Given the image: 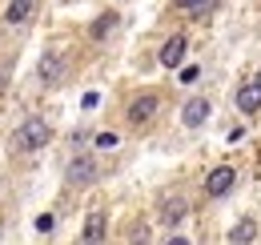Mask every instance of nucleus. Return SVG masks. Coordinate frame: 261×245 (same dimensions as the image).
Segmentation results:
<instances>
[{"instance_id": "nucleus-1", "label": "nucleus", "mask_w": 261, "mask_h": 245, "mask_svg": "<svg viewBox=\"0 0 261 245\" xmlns=\"http://www.w3.org/2000/svg\"><path fill=\"white\" fill-rule=\"evenodd\" d=\"M53 141V129L48 121H40V117H29V121L16 129V137H12V145L20 149V153H36V149H44Z\"/></svg>"}, {"instance_id": "nucleus-2", "label": "nucleus", "mask_w": 261, "mask_h": 245, "mask_svg": "<svg viewBox=\"0 0 261 245\" xmlns=\"http://www.w3.org/2000/svg\"><path fill=\"white\" fill-rule=\"evenodd\" d=\"M233 185H237V173H233L229 165H217V169L205 177V193H209V197H225Z\"/></svg>"}, {"instance_id": "nucleus-3", "label": "nucleus", "mask_w": 261, "mask_h": 245, "mask_svg": "<svg viewBox=\"0 0 261 245\" xmlns=\"http://www.w3.org/2000/svg\"><path fill=\"white\" fill-rule=\"evenodd\" d=\"M93 177H97V161H93V157H72V161H68V169H65L68 185H89Z\"/></svg>"}, {"instance_id": "nucleus-4", "label": "nucleus", "mask_w": 261, "mask_h": 245, "mask_svg": "<svg viewBox=\"0 0 261 245\" xmlns=\"http://www.w3.org/2000/svg\"><path fill=\"white\" fill-rule=\"evenodd\" d=\"M181 121H185V129H201L209 121V96H189L181 109Z\"/></svg>"}, {"instance_id": "nucleus-5", "label": "nucleus", "mask_w": 261, "mask_h": 245, "mask_svg": "<svg viewBox=\"0 0 261 245\" xmlns=\"http://www.w3.org/2000/svg\"><path fill=\"white\" fill-rule=\"evenodd\" d=\"M153 113H157V96H153V92L137 96V101L129 105V121H133V125H145V121H153Z\"/></svg>"}, {"instance_id": "nucleus-6", "label": "nucleus", "mask_w": 261, "mask_h": 245, "mask_svg": "<svg viewBox=\"0 0 261 245\" xmlns=\"http://www.w3.org/2000/svg\"><path fill=\"white\" fill-rule=\"evenodd\" d=\"M185 61V36H169L161 48V64L165 68H177V64Z\"/></svg>"}, {"instance_id": "nucleus-7", "label": "nucleus", "mask_w": 261, "mask_h": 245, "mask_svg": "<svg viewBox=\"0 0 261 245\" xmlns=\"http://www.w3.org/2000/svg\"><path fill=\"white\" fill-rule=\"evenodd\" d=\"M185 213H189L185 197H165V201H161V221H165V225H177Z\"/></svg>"}, {"instance_id": "nucleus-8", "label": "nucleus", "mask_w": 261, "mask_h": 245, "mask_svg": "<svg viewBox=\"0 0 261 245\" xmlns=\"http://www.w3.org/2000/svg\"><path fill=\"white\" fill-rule=\"evenodd\" d=\"M237 109H241V113H257V109H261V85H257V81L237 92Z\"/></svg>"}, {"instance_id": "nucleus-9", "label": "nucleus", "mask_w": 261, "mask_h": 245, "mask_svg": "<svg viewBox=\"0 0 261 245\" xmlns=\"http://www.w3.org/2000/svg\"><path fill=\"white\" fill-rule=\"evenodd\" d=\"M29 16H33V0H8V12H4L8 24H24Z\"/></svg>"}, {"instance_id": "nucleus-10", "label": "nucleus", "mask_w": 261, "mask_h": 245, "mask_svg": "<svg viewBox=\"0 0 261 245\" xmlns=\"http://www.w3.org/2000/svg\"><path fill=\"white\" fill-rule=\"evenodd\" d=\"M253 237H257V221H253V217H245V221H237V225L229 229V241H233V245L253 241Z\"/></svg>"}, {"instance_id": "nucleus-11", "label": "nucleus", "mask_w": 261, "mask_h": 245, "mask_svg": "<svg viewBox=\"0 0 261 245\" xmlns=\"http://www.w3.org/2000/svg\"><path fill=\"white\" fill-rule=\"evenodd\" d=\"M85 241H105V213H93L85 225Z\"/></svg>"}, {"instance_id": "nucleus-12", "label": "nucleus", "mask_w": 261, "mask_h": 245, "mask_svg": "<svg viewBox=\"0 0 261 245\" xmlns=\"http://www.w3.org/2000/svg\"><path fill=\"white\" fill-rule=\"evenodd\" d=\"M113 24H117V12H100L97 24H93V40H105V36L113 32Z\"/></svg>"}, {"instance_id": "nucleus-13", "label": "nucleus", "mask_w": 261, "mask_h": 245, "mask_svg": "<svg viewBox=\"0 0 261 245\" xmlns=\"http://www.w3.org/2000/svg\"><path fill=\"white\" fill-rule=\"evenodd\" d=\"M36 72H40V81H57V77H61V61H57L53 53H44V61H40Z\"/></svg>"}, {"instance_id": "nucleus-14", "label": "nucleus", "mask_w": 261, "mask_h": 245, "mask_svg": "<svg viewBox=\"0 0 261 245\" xmlns=\"http://www.w3.org/2000/svg\"><path fill=\"white\" fill-rule=\"evenodd\" d=\"M173 4H177V8H185V12H205L213 0H173Z\"/></svg>"}, {"instance_id": "nucleus-15", "label": "nucleus", "mask_w": 261, "mask_h": 245, "mask_svg": "<svg viewBox=\"0 0 261 245\" xmlns=\"http://www.w3.org/2000/svg\"><path fill=\"white\" fill-rule=\"evenodd\" d=\"M53 225H57V217H53V213H40V217H36V229H40V233H53Z\"/></svg>"}, {"instance_id": "nucleus-16", "label": "nucleus", "mask_w": 261, "mask_h": 245, "mask_svg": "<svg viewBox=\"0 0 261 245\" xmlns=\"http://www.w3.org/2000/svg\"><path fill=\"white\" fill-rule=\"evenodd\" d=\"M117 145V133H100L97 137V149H113Z\"/></svg>"}, {"instance_id": "nucleus-17", "label": "nucleus", "mask_w": 261, "mask_h": 245, "mask_svg": "<svg viewBox=\"0 0 261 245\" xmlns=\"http://www.w3.org/2000/svg\"><path fill=\"white\" fill-rule=\"evenodd\" d=\"M257 85H261V68H257Z\"/></svg>"}]
</instances>
